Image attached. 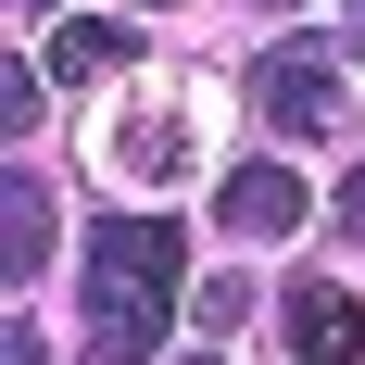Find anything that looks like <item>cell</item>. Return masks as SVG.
<instances>
[{"label":"cell","instance_id":"7","mask_svg":"<svg viewBox=\"0 0 365 365\" xmlns=\"http://www.w3.org/2000/svg\"><path fill=\"white\" fill-rule=\"evenodd\" d=\"M126 51H139V38L101 26V13H63V26H51V76H101V63H126Z\"/></svg>","mask_w":365,"mask_h":365},{"label":"cell","instance_id":"4","mask_svg":"<svg viewBox=\"0 0 365 365\" xmlns=\"http://www.w3.org/2000/svg\"><path fill=\"white\" fill-rule=\"evenodd\" d=\"M215 227H227V240H290V227H302V177H290V164H227Z\"/></svg>","mask_w":365,"mask_h":365},{"label":"cell","instance_id":"2","mask_svg":"<svg viewBox=\"0 0 365 365\" xmlns=\"http://www.w3.org/2000/svg\"><path fill=\"white\" fill-rule=\"evenodd\" d=\"M252 113L277 126V139H340L353 101H340V76H328V38H277V51L252 63Z\"/></svg>","mask_w":365,"mask_h":365},{"label":"cell","instance_id":"12","mask_svg":"<svg viewBox=\"0 0 365 365\" xmlns=\"http://www.w3.org/2000/svg\"><path fill=\"white\" fill-rule=\"evenodd\" d=\"M340 51H365V0H353V26H340Z\"/></svg>","mask_w":365,"mask_h":365},{"label":"cell","instance_id":"11","mask_svg":"<svg viewBox=\"0 0 365 365\" xmlns=\"http://www.w3.org/2000/svg\"><path fill=\"white\" fill-rule=\"evenodd\" d=\"M340 227L365 240V151H353V177H340Z\"/></svg>","mask_w":365,"mask_h":365},{"label":"cell","instance_id":"5","mask_svg":"<svg viewBox=\"0 0 365 365\" xmlns=\"http://www.w3.org/2000/svg\"><path fill=\"white\" fill-rule=\"evenodd\" d=\"M51 240H63V215H51V177H38V164H13V177H0V277L26 290L38 264H51Z\"/></svg>","mask_w":365,"mask_h":365},{"label":"cell","instance_id":"16","mask_svg":"<svg viewBox=\"0 0 365 365\" xmlns=\"http://www.w3.org/2000/svg\"><path fill=\"white\" fill-rule=\"evenodd\" d=\"M277 13H290V0H277Z\"/></svg>","mask_w":365,"mask_h":365},{"label":"cell","instance_id":"8","mask_svg":"<svg viewBox=\"0 0 365 365\" xmlns=\"http://www.w3.org/2000/svg\"><path fill=\"white\" fill-rule=\"evenodd\" d=\"M189 315H202V328H252V277H202Z\"/></svg>","mask_w":365,"mask_h":365},{"label":"cell","instance_id":"3","mask_svg":"<svg viewBox=\"0 0 365 365\" xmlns=\"http://www.w3.org/2000/svg\"><path fill=\"white\" fill-rule=\"evenodd\" d=\"M277 328H290L302 365H365V290H340V277H290Z\"/></svg>","mask_w":365,"mask_h":365},{"label":"cell","instance_id":"9","mask_svg":"<svg viewBox=\"0 0 365 365\" xmlns=\"http://www.w3.org/2000/svg\"><path fill=\"white\" fill-rule=\"evenodd\" d=\"M0 126H13V139H38V63L0 76Z\"/></svg>","mask_w":365,"mask_h":365},{"label":"cell","instance_id":"15","mask_svg":"<svg viewBox=\"0 0 365 365\" xmlns=\"http://www.w3.org/2000/svg\"><path fill=\"white\" fill-rule=\"evenodd\" d=\"M189 365H215V353H189Z\"/></svg>","mask_w":365,"mask_h":365},{"label":"cell","instance_id":"14","mask_svg":"<svg viewBox=\"0 0 365 365\" xmlns=\"http://www.w3.org/2000/svg\"><path fill=\"white\" fill-rule=\"evenodd\" d=\"M139 13H164V0H139Z\"/></svg>","mask_w":365,"mask_h":365},{"label":"cell","instance_id":"1","mask_svg":"<svg viewBox=\"0 0 365 365\" xmlns=\"http://www.w3.org/2000/svg\"><path fill=\"white\" fill-rule=\"evenodd\" d=\"M88 353L101 365H151V340L177 328V264H189V240L164 215H101L88 227Z\"/></svg>","mask_w":365,"mask_h":365},{"label":"cell","instance_id":"13","mask_svg":"<svg viewBox=\"0 0 365 365\" xmlns=\"http://www.w3.org/2000/svg\"><path fill=\"white\" fill-rule=\"evenodd\" d=\"M38 13H63V0H38Z\"/></svg>","mask_w":365,"mask_h":365},{"label":"cell","instance_id":"6","mask_svg":"<svg viewBox=\"0 0 365 365\" xmlns=\"http://www.w3.org/2000/svg\"><path fill=\"white\" fill-rule=\"evenodd\" d=\"M113 177H177V164H189V126H177V113H113Z\"/></svg>","mask_w":365,"mask_h":365},{"label":"cell","instance_id":"10","mask_svg":"<svg viewBox=\"0 0 365 365\" xmlns=\"http://www.w3.org/2000/svg\"><path fill=\"white\" fill-rule=\"evenodd\" d=\"M0 365H51V328H26V315H13V328H0Z\"/></svg>","mask_w":365,"mask_h":365}]
</instances>
